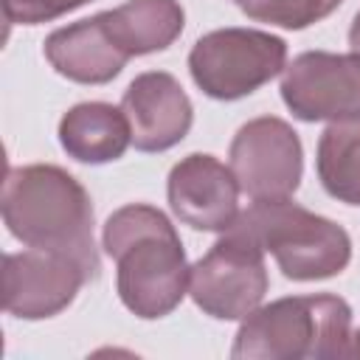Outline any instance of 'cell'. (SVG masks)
Returning <instances> with one entry per match:
<instances>
[{"mask_svg": "<svg viewBox=\"0 0 360 360\" xmlns=\"http://www.w3.org/2000/svg\"><path fill=\"white\" fill-rule=\"evenodd\" d=\"M42 53L59 76L79 84H107L132 59L110 31L104 11L56 28L45 39Z\"/></svg>", "mask_w": 360, "mask_h": 360, "instance_id": "7c38bea8", "label": "cell"}, {"mask_svg": "<svg viewBox=\"0 0 360 360\" xmlns=\"http://www.w3.org/2000/svg\"><path fill=\"white\" fill-rule=\"evenodd\" d=\"M281 98L301 121H360V53L307 51L281 76Z\"/></svg>", "mask_w": 360, "mask_h": 360, "instance_id": "ba28073f", "label": "cell"}, {"mask_svg": "<svg viewBox=\"0 0 360 360\" xmlns=\"http://www.w3.org/2000/svg\"><path fill=\"white\" fill-rule=\"evenodd\" d=\"M59 143L79 163L118 160L132 143L129 124L121 107L107 101H82L59 121Z\"/></svg>", "mask_w": 360, "mask_h": 360, "instance_id": "4fadbf2b", "label": "cell"}, {"mask_svg": "<svg viewBox=\"0 0 360 360\" xmlns=\"http://www.w3.org/2000/svg\"><path fill=\"white\" fill-rule=\"evenodd\" d=\"M0 278L3 309L22 321L59 315L73 304L82 284L93 281L76 259L42 248L6 253Z\"/></svg>", "mask_w": 360, "mask_h": 360, "instance_id": "9c48e42d", "label": "cell"}, {"mask_svg": "<svg viewBox=\"0 0 360 360\" xmlns=\"http://www.w3.org/2000/svg\"><path fill=\"white\" fill-rule=\"evenodd\" d=\"M0 211L8 233L25 248L65 253L93 281L98 278L101 262L93 242V202L73 174L53 163L8 169Z\"/></svg>", "mask_w": 360, "mask_h": 360, "instance_id": "7a4b0ae2", "label": "cell"}, {"mask_svg": "<svg viewBox=\"0 0 360 360\" xmlns=\"http://www.w3.org/2000/svg\"><path fill=\"white\" fill-rule=\"evenodd\" d=\"M267 287L264 248L236 222L188 267L191 301L217 321H242L262 304Z\"/></svg>", "mask_w": 360, "mask_h": 360, "instance_id": "8992f818", "label": "cell"}, {"mask_svg": "<svg viewBox=\"0 0 360 360\" xmlns=\"http://www.w3.org/2000/svg\"><path fill=\"white\" fill-rule=\"evenodd\" d=\"M349 45H352V51H354V53H360V11L354 14L352 28H349Z\"/></svg>", "mask_w": 360, "mask_h": 360, "instance_id": "ac0fdd59", "label": "cell"}, {"mask_svg": "<svg viewBox=\"0 0 360 360\" xmlns=\"http://www.w3.org/2000/svg\"><path fill=\"white\" fill-rule=\"evenodd\" d=\"M236 225H242L292 281L332 278L343 273L352 259L349 233L290 197L253 202L248 211H239Z\"/></svg>", "mask_w": 360, "mask_h": 360, "instance_id": "277c9868", "label": "cell"}, {"mask_svg": "<svg viewBox=\"0 0 360 360\" xmlns=\"http://www.w3.org/2000/svg\"><path fill=\"white\" fill-rule=\"evenodd\" d=\"M284 62L287 42L256 28H217L200 37L188 53L194 84L217 101L256 93L284 70Z\"/></svg>", "mask_w": 360, "mask_h": 360, "instance_id": "5b68a950", "label": "cell"}, {"mask_svg": "<svg viewBox=\"0 0 360 360\" xmlns=\"http://www.w3.org/2000/svg\"><path fill=\"white\" fill-rule=\"evenodd\" d=\"M228 158L239 191L253 202L287 200L301 186V138L287 121L276 115H262L242 124L231 141Z\"/></svg>", "mask_w": 360, "mask_h": 360, "instance_id": "52a82bcc", "label": "cell"}, {"mask_svg": "<svg viewBox=\"0 0 360 360\" xmlns=\"http://www.w3.org/2000/svg\"><path fill=\"white\" fill-rule=\"evenodd\" d=\"M343 0H236V8L250 20L270 22L278 28L301 31L329 17Z\"/></svg>", "mask_w": 360, "mask_h": 360, "instance_id": "2e32d148", "label": "cell"}, {"mask_svg": "<svg viewBox=\"0 0 360 360\" xmlns=\"http://www.w3.org/2000/svg\"><path fill=\"white\" fill-rule=\"evenodd\" d=\"M315 169L329 197L360 205V121H338L321 132Z\"/></svg>", "mask_w": 360, "mask_h": 360, "instance_id": "9a60e30c", "label": "cell"}, {"mask_svg": "<svg viewBox=\"0 0 360 360\" xmlns=\"http://www.w3.org/2000/svg\"><path fill=\"white\" fill-rule=\"evenodd\" d=\"M166 197L172 214L194 228L222 233L239 217V183L222 160L214 155H186L180 163L172 166Z\"/></svg>", "mask_w": 360, "mask_h": 360, "instance_id": "30bf717a", "label": "cell"}, {"mask_svg": "<svg viewBox=\"0 0 360 360\" xmlns=\"http://www.w3.org/2000/svg\"><path fill=\"white\" fill-rule=\"evenodd\" d=\"M104 14L110 31L129 56L166 51L186 25V14L177 0H127Z\"/></svg>", "mask_w": 360, "mask_h": 360, "instance_id": "5bb4252c", "label": "cell"}, {"mask_svg": "<svg viewBox=\"0 0 360 360\" xmlns=\"http://www.w3.org/2000/svg\"><path fill=\"white\" fill-rule=\"evenodd\" d=\"M352 307L332 292L290 295L256 307L242 318L231 357L236 360H298L349 357Z\"/></svg>", "mask_w": 360, "mask_h": 360, "instance_id": "3957f363", "label": "cell"}, {"mask_svg": "<svg viewBox=\"0 0 360 360\" xmlns=\"http://www.w3.org/2000/svg\"><path fill=\"white\" fill-rule=\"evenodd\" d=\"M84 3H90V0H3V14H6V22L39 25V22H51Z\"/></svg>", "mask_w": 360, "mask_h": 360, "instance_id": "e0dca14e", "label": "cell"}, {"mask_svg": "<svg viewBox=\"0 0 360 360\" xmlns=\"http://www.w3.org/2000/svg\"><path fill=\"white\" fill-rule=\"evenodd\" d=\"M121 110L129 124L132 146L141 152H166L177 146L194 121L186 90L166 70L135 76L121 98Z\"/></svg>", "mask_w": 360, "mask_h": 360, "instance_id": "8fae6325", "label": "cell"}, {"mask_svg": "<svg viewBox=\"0 0 360 360\" xmlns=\"http://www.w3.org/2000/svg\"><path fill=\"white\" fill-rule=\"evenodd\" d=\"M352 354L354 357H360V329L354 332V338H352Z\"/></svg>", "mask_w": 360, "mask_h": 360, "instance_id": "d6986e66", "label": "cell"}, {"mask_svg": "<svg viewBox=\"0 0 360 360\" xmlns=\"http://www.w3.org/2000/svg\"><path fill=\"white\" fill-rule=\"evenodd\" d=\"M101 248L118 264V298L132 315L155 321L180 307L188 292V264L183 242L160 208L129 202L112 211Z\"/></svg>", "mask_w": 360, "mask_h": 360, "instance_id": "6da1fadb", "label": "cell"}]
</instances>
